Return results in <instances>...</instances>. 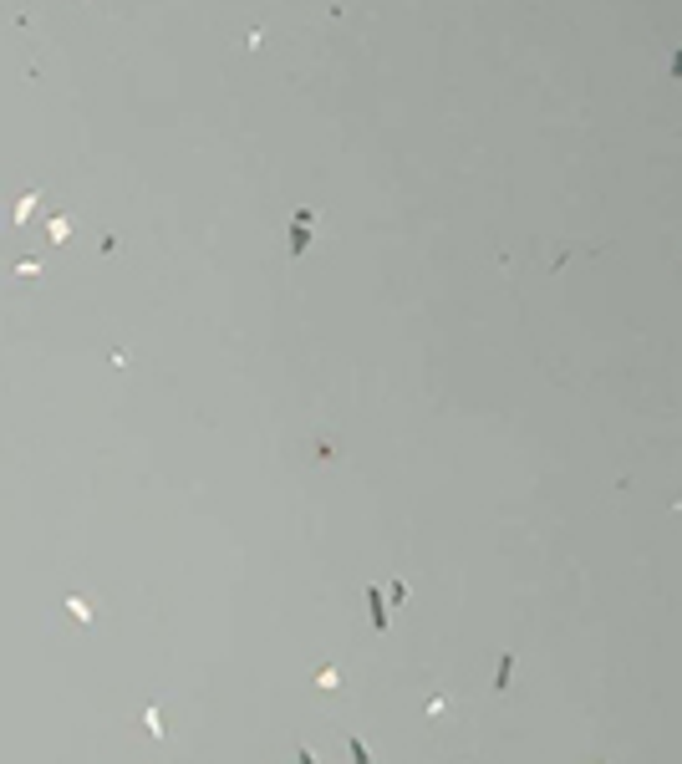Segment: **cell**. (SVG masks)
<instances>
[{
    "instance_id": "obj_1",
    "label": "cell",
    "mask_w": 682,
    "mask_h": 764,
    "mask_svg": "<svg viewBox=\"0 0 682 764\" xmlns=\"http://www.w3.org/2000/svg\"><path fill=\"white\" fill-rule=\"evenodd\" d=\"M36 204H41V184H31L26 194H21V204H16V214H11V219H16V225H26V219L36 214Z\"/></svg>"
},
{
    "instance_id": "obj_2",
    "label": "cell",
    "mask_w": 682,
    "mask_h": 764,
    "mask_svg": "<svg viewBox=\"0 0 682 764\" xmlns=\"http://www.w3.org/2000/svg\"><path fill=\"white\" fill-rule=\"evenodd\" d=\"M367 612H372V627L387 632V607H382V586H367Z\"/></svg>"
},
{
    "instance_id": "obj_3",
    "label": "cell",
    "mask_w": 682,
    "mask_h": 764,
    "mask_svg": "<svg viewBox=\"0 0 682 764\" xmlns=\"http://www.w3.org/2000/svg\"><path fill=\"white\" fill-rule=\"evenodd\" d=\"M509 678H514V657L504 652V657H499V673H494V693H504V688H509Z\"/></svg>"
},
{
    "instance_id": "obj_4",
    "label": "cell",
    "mask_w": 682,
    "mask_h": 764,
    "mask_svg": "<svg viewBox=\"0 0 682 764\" xmlns=\"http://www.w3.org/2000/svg\"><path fill=\"white\" fill-rule=\"evenodd\" d=\"M67 612H72V617H77L82 627L92 622V607H87V601H82V596H67Z\"/></svg>"
},
{
    "instance_id": "obj_5",
    "label": "cell",
    "mask_w": 682,
    "mask_h": 764,
    "mask_svg": "<svg viewBox=\"0 0 682 764\" xmlns=\"http://www.w3.org/2000/svg\"><path fill=\"white\" fill-rule=\"evenodd\" d=\"M305 230H311V225H296L291 230V255H305V245H311V235H305Z\"/></svg>"
},
{
    "instance_id": "obj_6",
    "label": "cell",
    "mask_w": 682,
    "mask_h": 764,
    "mask_svg": "<svg viewBox=\"0 0 682 764\" xmlns=\"http://www.w3.org/2000/svg\"><path fill=\"white\" fill-rule=\"evenodd\" d=\"M67 235H72V225H67V219L56 214V219H51V245H61V240H67Z\"/></svg>"
},
{
    "instance_id": "obj_7",
    "label": "cell",
    "mask_w": 682,
    "mask_h": 764,
    "mask_svg": "<svg viewBox=\"0 0 682 764\" xmlns=\"http://www.w3.org/2000/svg\"><path fill=\"white\" fill-rule=\"evenodd\" d=\"M672 77H677V82H682V46H677V51H672Z\"/></svg>"
}]
</instances>
